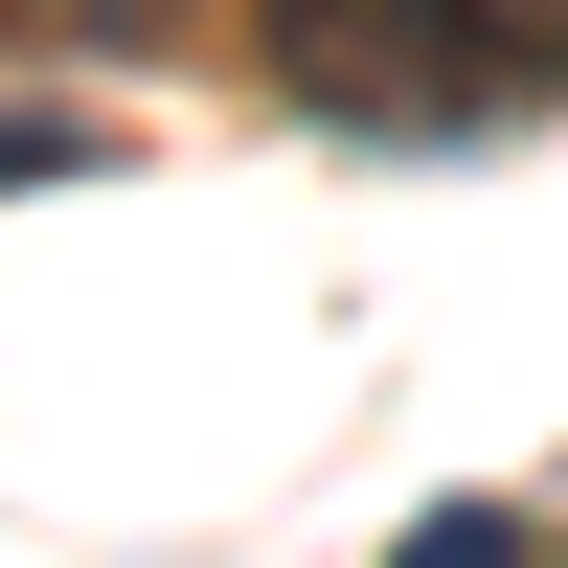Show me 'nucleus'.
I'll list each match as a JSON object with an SVG mask.
<instances>
[{"label": "nucleus", "mask_w": 568, "mask_h": 568, "mask_svg": "<svg viewBox=\"0 0 568 568\" xmlns=\"http://www.w3.org/2000/svg\"><path fill=\"white\" fill-rule=\"evenodd\" d=\"M251 45H273V91L342 114V136H500L524 69H546L500 0H251Z\"/></svg>", "instance_id": "f257e3e1"}, {"label": "nucleus", "mask_w": 568, "mask_h": 568, "mask_svg": "<svg viewBox=\"0 0 568 568\" xmlns=\"http://www.w3.org/2000/svg\"><path fill=\"white\" fill-rule=\"evenodd\" d=\"M45 182H114V114H45V91H0V205H45Z\"/></svg>", "instance_id": "f03ea898"}, {"label": "nucleus", "mask_w": 568, "mask_h": 568, "mask_svg": "<svg viewBox=\"0 0 568 568\" xmlns=\"http://www.w3.org/2000/svg\"><path fill=\"white\" fill-rule=\"evenodd\" d=\"M387 568H568V546H546V524H524V500H433V524H409V546H387Z\"/></svg>", "instance_id": "7ed1b4c3"}, {"label": "nucleus", "mask_w": 568, "mask_h": 568, "mask_svg": "<svg viewBox=\"0 0 568 568\" xmlns=\"http://www.w3.org/2000/svg\"><path fill=\"white\" fill-rule=\"evenodd\" d=\"M0 23H45V45H160L182 0H0Z\"/></svg>", "instance_id": "20e7f679"}, {"label": "nucleus", "mask_w": 568, "mask_h": 568, "mask_svg": "<svg viewBox=\"0 0 568 568\" xmlns=\"http://www.w3.org/2000/svg\"><path fill=\"white\" fill-rule=\"evenodd\" d=\"M524 23H546V45H568V0H524Z\"/></svg>", "instance_id": "39448f33"}]
</instances>
